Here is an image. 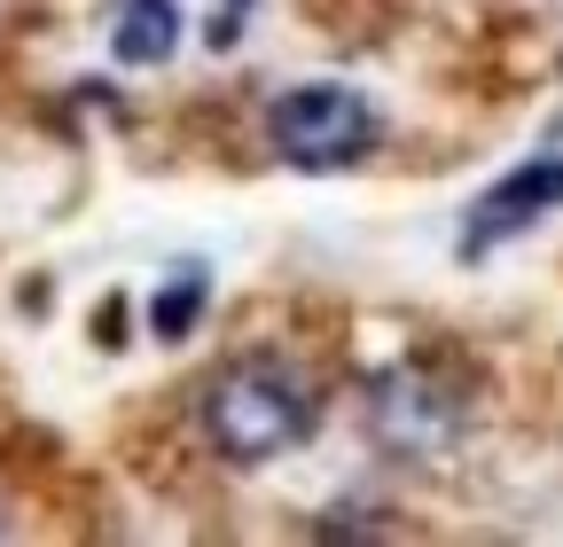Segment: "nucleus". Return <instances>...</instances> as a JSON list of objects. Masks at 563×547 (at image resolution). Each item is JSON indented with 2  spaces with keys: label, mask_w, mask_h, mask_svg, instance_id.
Returning a JSON list of instances; mask_svg holds the SVG:
<instances>
[{
  "label": "nucleus",
  "mask_w": 563,
  "mask_h": 547,
  "mask_svg": "<svg viewBox=\"0 0 563 547\" xmlns=\"http://www.w3.org/2000/svg\"><path fill=\"white\" fill-rule=\"evenodd\" d=\"M203 438L228 461H274L313 438V391L282 360H243L203 391Z\"/></svg>",
  "instance_id": "f257e3e1"
},
{
  "label": "nucleus",
  "mask_w": 563,
  "mask_h": 547,
  "mask_svg": "<svg viewBox=\"0 0 563 547\" xmlns=\"http://www.w3.org/2000/svg\"><path fill=\"white\" fill-rule=\"evenodd\" d=\"M462 423H470V399L422 360H399L368 383V431L399 461H446L462 446Z\"/></svg>",
  "instance_id": "f03ea898"
},
{
  "label": "nucleus",
  "mask_w": 563,
  "mask_h": 547,
  "mask_svg": "<svg viewBox=\"0 0 563 547\" xmlns=\"http://www.w3.org/2000/svg\"><path fill=\"white\" fill-rule=\"evenodd\" d=\"M266 142L298 172H344L376 149V110L352 87H290L266 110Z\"/></svg>",
  "instance_id": "7ed1b4c3"
},
{
  "label": "nucleus",
  "mask_w": 563,
  "mask_h": 547,
  "mask_svg": "<svg viewBox=\"0 0 563 547\" xmlns=\"http://www.w3.org/2000/svg\"><path fill=\"white\" fill-rule=\"evenodd\" d=\"M555 203H563V157H532V165H517L509 180H493V188L470 203V220H462V258H485L493 243H509V235L540 227Z\"/></svg>",
  "instance_id": "20e7f679"
},
{
  "label": "nucleus",
  "mask_w": 563,
  "mask_h": 547,
  "mask_svg": "<svg viewBox=\"0 0 563 547\" xmlns=\"http://www.w3.org/2000/svg\"><path fill=\"white\" fill-rule=\"evenodd\" d=\"M180 47V0H125V16L110 32V55L133 63V71H150Z\"/></svg>",
  "instance_id": "39448f33"
},
{
  "label": "nucleus",
  "mask_w": 563,
  "mask_h": 547,
  "mask_svg": "<svg viewBox=\"0 0 563 547\" xmlns=\"http://www.w3.org/2000/svg\"><path fill=\"white\" fill-rule=\"evenodd\" d=\"M203 305H211V274H203V266H180L173 282L157 290V305H150V328H157V336H188V321H196Z\"/></svg>",
  "instance_id": "423d86ee"
},
{
  "label": "nucleus",
  "mask_w": 563,
  "mask_h": 547,
  "mask_svg": "<svg viewBox=\"0 0 563 547\" xmlns=\"http://www.w3.org/2000/svg\"><path fill=\"white\" fill-rule=\"evenodd\" d=\"M243 9H251V0H228V9H220V24H211V40H220V47L243 32Z\"/></svg>",
  "instance_id": "0eeeda50"
}]
</instances>
